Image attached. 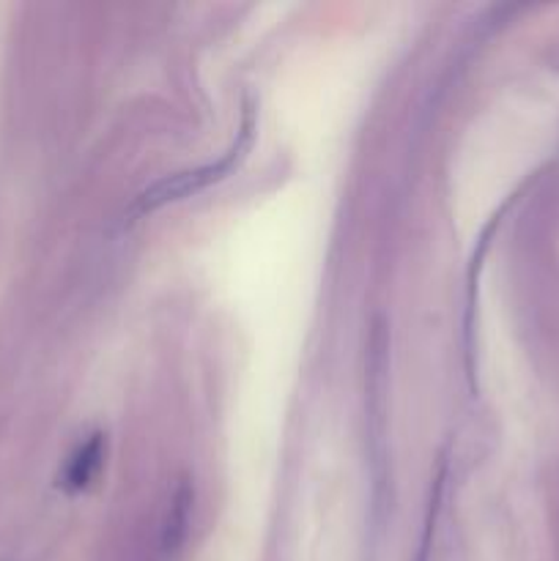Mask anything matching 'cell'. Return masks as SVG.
<instances>
[]
</instances>
